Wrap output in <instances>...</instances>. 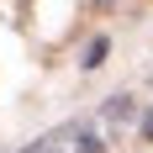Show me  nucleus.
<instances>
[{"label": "nucleus", "mask_w": 153, "mask_h": 153, "mask_svg": "<svg viewBox=\"0 0 153 153\" xmlns=\"http://www.w3.org/2000/svg\"><path fill=\"white\" fill-rule=\"evenodd\" d=\"M100 58H106V37H95V42H90V53H85V69H95Z\"/></svg>", "instance_id": "nucleus-1"}, {"label": "nucleus", "mask_w": 153, "mask_h": 153, "mask_svg": "<svg viewBox=\"0 0 153 153\" xmlns=\"http://www.w3.org/2000/svg\"><path fill=\"white\" fill-rule=\"evenodd\" d=\"M79 153H100V143H95V137H85V143H79Z\"/></svg>", "instance_id": "nucleus-2"}, {"label": "nucleus", "mask_w": 153, "mask_h": 153, "mask_svg": "<svg viewBox=\"0 0 153 153\" xmlns=\"http://www.w3.org/2000/svg\"><path fill=\"white\" fill-rule=\"evenodd\" d=\"M143 137H148V143H153V116H148V122H143Z\"/></svg>", "instance_id": "nucleus-3"}]
</instances>
